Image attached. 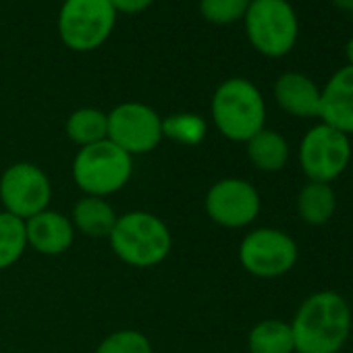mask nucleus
Segmentation results:
<instances>
[{"label": "nucleus", "instance_id": "obj_26", "mask_svg": "<svg viewBox=\"0 0 353 353\" xmlns=\"http://www.w3.org/2000/svg\"><path fill=\"white\" fill-rule=\"evenodd\" d=\"M330 3H332L336 9H341V11H347V13H349V9H351V3H353V0H330Z\"/></svg>", "mask_w": 353, "mask_h": 353}, {"label": "nucleus", "instance_id": "obj_11", "mask_svg": "<svg viewBox=\"0 0 353 353\" xmlns=\"http://www.w3.org/2000/svg\"><path fill=\"white\" fill-rule=\"evenodd\" d=\"M204 206L212 223L225 229H243L258 219L262 202L258 190L250 181L227 176L208 190Z\"/></svg>", "mask_w": 353, "mask_h": 353}, {"label": "nucleus", "instance_id": "obj_10", "mask_svg": "<svg viewBox=\"0 0 353 353\" xmlns=\"http://www.w3.org/2000/svg\"><path fill=\"white\" fill-rule=\"evenodd\" d=\"M162 137L160 114L143 102H123L108 112V139L129 156L152 152Z\"/></svg>", "mask_w": 353, "mask_h": 353}, {"label": "nucleus", "instance_id": "obj_12", "mask_svg": "<svg viewBox=\"0 0 353 353\" xmlns=\"http://www.w3.org/2000/svg\"><path fill=\"white\" fill-rule=\"evenodd\" d=\"M320 123L353 135V67L336 69L320 88Z\"/></svg>", "mask_w": 353, "mask_h": 353}, {"label": "nucleus", "instance_id": "obj_17", "mask_svg": "<svg viewBox=\"0 0 353 353\" xmlns=\"http://www.w3.org/2000/svg\"><path fill=\"white\" fill-rule=\"evenodd\" d=\"M295 208H297V216L301 219V223L310 227H322L334 216L336 194L332 185L328 183L307 181L297 194Z\"/></svg>", "mask_w": 353, "mask_h": 353}, {"label": "nucleus", "instance_id": "obj_9", "mask_svg": "<svg viewBox=\"0 0 353 353\" xmlns=\"http://www.w3.org/2000/svg\"><path fill=\"white\" fill-rule=\"evenodd\" d=\"M50 200L52 185L48 174L32 162H17L0 176V202L5 212L21 221L48 210Z\"/></svg>", "mask_w": 353, "mask_h": 353}, {"label": "nucleus", "instance_id": "obj_13", "mask_svg": "<svg viewBox=\"0 0 353 353\" xmlns=\"http://www.w3.org/2000/svg\"><path fill=\"white\" fill-rule=\"evenodd\" d=\"M272 94L279 108L295 119H318L320 114V85L301 71L279 75Z\"/></svg>", "mask_w": 353, "mask_h": 353}, {"label": "nucleus", "instance_id": "obj_15", "mask_svg": "<svg viewBox=\"0 0 353 353\" xmlns=\"http://www.w3.org/2000/svg\"><path fill=\"white\" fill-rule=\"evenodd\" d=\"M248 158L250 162L262 172H279L289 162V141L283 133L264 127L258 131L248 143Z\"/></svg>", "mask_w": 353, "mask_h": 353}, {"label": "nucleus", "instance_id": "obj_20", "mask_svg": "<svg viewBox=\"0 0 353 353\" xmlns=\"http://www.w3.org/2000/svg\"><path fill=\"white\" fill-rule=\"evenodd\" d=\"M26 248V221L3 210L0 212V270L11 268L15 262H19Z\"/></svg>", "mask_w": 353, "mask_h": 353}, {"label": "nucleus", "instance_id": "obj_4", "mask_svg": "<svg viewBox=\"0 0 353 353\" xmlns=\"http://www.w3.org/2000/svg\"><path fill=\"white\" fill-rule=\"evenodd\" d=\"M252 48L266 59L287 57L299 38V17L289 0H252L243 17Z\"/></svg>", "mask_w": 353, "mask_h": 353}, {"label": "nucleus", "instance_id": "obj_16", "mask_svg": "<svg viewBox=\"0 0 353 353\" xmlns=\"http://www.w3.org/2000/svg\"><path fill=\"white\" fill-rule=\"evenodd\" d=\"M117 212L104 198L85 196L81 198L71 214V223L77 231L92 239L108 237L117 225Z\"/></svg>", "mask_w": 353, "mask_h": 353}, {"label": "nucleus", "instance_id": "obj_25", "mask_svg": "<svg viewBox=\"0 0 353 353\" xmlns=\"http://www.w3.org/2000/svg\"><path fill=\"white\" fill-rule=\"evenodd\" d=\"M345 59H347V65L353 67V36L345 44Z\"/></svg>", "mask_w": 353, "mask_h": 353}, {"label": "nucleus", "instance_id": "obj_18", "mask_svg": "<svg viewBox=\"0 0 353 353\" xmlns=\"http://www.w3.org/2000/svg\"><path fill=\"white\" fill-rule=\"evenodd\" d=\"M250 353H295L291 324L279 318L258 322L248 334Z\"/></svg>", "mask_w": 353, "mask_h": 353}, {"label": "nucleus", "instance_id": "obj_21", "mask_svg": "<svg viewBox=\"0 0 353 353\" xmlns=\"http://www.w3.org/2000/svg\"><path fill=\"white\" fill-rule=\"evenodd\" d=\"M162 135L176 143L196 145L206 137V121L192 112L170 114L168 119H162Z\"/></svg>", "mask_w": 353, "mask_h": 353}, {"label": "nucleus", "instance_id": "obj_19", "mask_svg": "<svg viewBox=\"0 0 353 353\" xmlns=\"http://www.w3.org/2000/svg\"><path fill=\"white\" fill-rule=\"evenodd\" d=\"M65 131L79 148L108 139V114L98 108H77L69 114Z\"/></svg>", "mask_w": 353, "mask_h": 353}, {"label": "nucleus", "instance_id": "obj_27", "mask_svg": "<svg viewBox=\"0 0 353 353\" xmlns=\"http://www.w3.org/2000/svg\"><path fill=\"white\" fill-rule=\"evenodd\" d=\"M349 13H351V15H353V3H351V9H349Z\"/></svg>", "mask_w": 353, "mask_h": 353}, {"label": "nucleus", "instance_id": "obj_6", "mask_svg": "<svg viewBox=\"0 0 353 353\" xmlns=\"http://www.w3.org/2000/svg\"><path fill=\"white\" fill-rule=\"evenodd\" d=\"M351 139L334 127L318 123L310 127L297 150L299 168L307 181L332 183L347 170L351 162Z\"/></svg>", "mask_w": 353, "mask_h": 353}, {"label": "nucleus", "instance_id": "obj_2", "mask_svg": "<svg viewBox=\"0 0 353 353\" xmlns=\"http://www.w3.org/2000/svg\"><path fill=\"white\" fill-rule=\"evenodd\" d=\"M210 112L223 137L248 143L266 127V102L256 83L245 77L225 79L212 96Z\"/></svg>", "mask_w": 353, "mask_h": 353}, {"label": "nucleus", "instance_id": "obj_7", "mask_svg": "<svg viewBox=\"0 0 353 353\" xmlns=\"http://www.w3.org/2000/svg\"><path fill=\"white\" fill-rule=\"evenodd\" d=\"M117 13L108 0H65L59 13V36L69 50L92 52L112 34Z\"/></svg>", "mask_w": 353, "mask_h": 353}, {"label": "nucleus", "instance_id": "obj_5", "mask_svg": "<svg viewBox=\"0 0 353 353\" xmlns=\"http://www.w3.org/2000/svg\"><path fill=\"white\" fill-rule=\"evenodd\" d=\"M131 174L133 156L110 139L81 148L73 160V181L85 196H112L129 183Z\"/></svg>", "mask_w": 353, "mask_h": 353}, {"label": "nucleus", "instance_id": "obj_22", "mask_svg": "<svg viewBox=\"0 0 353 353\" xmlns=\"http://www.w3.org/2000/svg\"><path fill=\"white\" fill-rule=\"evenodd\" d=\"M252 0H200V15L214 26H233L243 21Z\"/></svg>", "mask_w": 353, "mask_h": 353}, {"label": "nucleus", "instance_id": "obj_24", "mask_svg": "<svg viewBox=\"0 0 353 353\" xmlns=\"http://www.w3.org/2000/svg\"><path fill=\"white\" fill-rule=\"evenodd\" d=\"M110 7L114 9V13H123V15H139L143 11H148L154 0H108Z\"/></svg>", "mask_w": 353, "mask_h": 353}, {"label": "nucleus", "instance_id": "obj_23", "mask_svg": "<svg viewBox=\"0 0 353 353\" xmlns=\"http://www.w3.org/2000/svg\"><path fill=\"white\" fill-rule=\"evenodd\" d=\"M96 353H154L150 339L133 328L110 332L96 349Z\"/></svg>", "mask_w": 353, "mask_h": 353}, {"label": "nucleus", "instance_id": "obj_3", "mask_svg": "<svg viewBox=\"0 0 353 353\" xmlns=\"http://www.w3.org/2000/svg\"><path fill=\"white\" fill-rule=\"evenodd\" d=\"M114 256L135 268H152L164 262L172 248V237L162 219L135 210L117 219L108 235Z\"/></svg>", "mask_w": 353, "mask_h": 353}, {"label": "nucleus", "instance_id": "obj_1", "mask_svg": "<svg viewBox=\"0 0 353 353\" xmlns=\"http://www.w3.org/2000/svg\"><path fill=\"white\" fill-rule=\"evenodd\" d=\"M295 353H339L353 326L347 299L336 291H316L307 295L289 322Z\"/></svg>", "mask_w": 353, "mask_h": 353}, {"label": "nucleus", "instance_id": "obj_8", "mask_svg": "<svg viewBox=\"0 0 353 353\" xmlns=\"http://www.w3.org/2000/svg\"><path fill=\"white\" fill-rule=\"evenodd\" d=\"M299 250L295 239L272 227L250 231L239 245V262L245 272L258 279H279L297 264Z\"/></svg>", "mask_w": 353, "mask_h": 353}, {"label": "nucleus", "instance_id": "obj_14", "mask_svg": "<svg viewBox=\"0 0 353 353\" xmlns=\"http://www.w3.org/2000/svg\"><path fill=\"white\" fill-rule=\"evenodd\" d=\"M28 245L42 256L65 254L75 239V227L69 216L57 210H44L26 221Z\"/></svg>", "mask_w": 353, "mask_h": 353}]
</instances>
